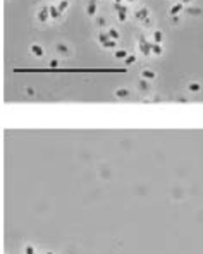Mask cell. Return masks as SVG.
<instances>
[{
  "label": "cell",
  "instance_id": "obj_2",
  "mask_svg": "<svg viewBox=\"0 0 203 254\" xmlns=\"http://www.w3.org/2000/svg\"><path fill=\"white\" fill-rule=\"evenodd\" d=\"M115 57H117V58H124V57H126V52H124V50H117V52H115Z\"/></svg>",
  "mask_w": 203,
  "mask_h": 254
},
{
  "label": "cell",
  "instance_id": "obj_1",
  "mask_svg": "<svg viewBox=\"0 0 203 254\" xmlns=\"http://www.w3.org/2000/svg\"><path fill=\"white\" fill-rule=\"evenodd\" d=\"M31 52L35 53V55H38V57H42V55H43L42 47H38V45H33V47H31Z\"/></svg>",
  "mask_w": 203,
  "mask_h": 254
},
{
  "label": "cell",
  "instance_id": "obj_5",
  "mask_svg": "<svg viewBox=\"0 0 203 254\" xmlns=\"http://www.w3.org/2000/svg\"><path fill=\"white\" fill-rule=\"evenodd\" d=\"M181 7H182V4H177L176 7H172V9H171V12H172V14H177V11H179Z\"/></svg>",
  "mask_w": 203,
  "mask_h": 254
},
{
  "label": "cell",
  "instance_id": "obj_8",
  "mask_svg": "<svg viewBox=\"0 0 203 254\" xmlns=\"http://www.w3.org/2000/svg\"><path fill=\"white\" fill-rule=\"evenodd\" d=\"M65 7H67V2H64V4H60V7H59V11H60V12H62V11H64V9H65Z\"/></svg>",
  "mask_w": 203,
  "mask_h": 254
},
{
  "label": "cell",
  "instance_id": "obj_6",
  "mask_svg": "<svg viewBox=\"0 0 203 254\" xmlns=\"http://www.w3.org/2000/svg\"><path fill=\"white\" fill-rule=\"evenodd\" d=\"M151 50H153L155 53H162V47H157V45H153V47H151Z\"/></svg>",
  "mask_w": 203,
  "mask_h": 254
},
{
  "label": "cell",
  "instance_id": "obj_9",
  "mask_svg": "<svg viewBox=\"0 0 203 254\" xmlns=\"http://www.w3.org/2000/svg\"><path fill=\"white\" fill-rule=\"evenodd\" d=\"M126 62H128V63H131V62H134V57H128V58H126Z\"/></svg>",
  "mask_w": 203,
  "mask_h": 254
},
{
  "label": "cell",
  "instance_id": "obj_4",
  "mask_svg": "<svg viewBox=\"0 0 203 254\" xmlns=\"http://www.w3.org/2000/svg\"><path fill=\"white\" fill-rule=\"evenodd\" d=\"M143 77H148V79H151V77H155V76H153V72H150V70H145V72H143Z\"/></svg>",
  "mask_w": 203,
  "mask_h": 254
},
{
  "label": "cell",
  "instance_id": "obj_3",
  "mask_svg": "<svg viewBox=\"0 0 203 254\" xmlns=\"http://www.w3.org/2000/svg\"><path fill=\"white\" fill-rule=\"evenodd\" d=\"M153 38H155V41H157V43H160V41H162V33L157 31L155 34H153Z\"/></svg>",
  "mask_w": 203,
  "mask_h": 254
},
{
  "label": "cell",
  "instance_id": "obj_10",
  "mask_svg": "<svg viewBox=\"0 0 203 254\" xmlns=\"http://www.w3.org/2000/svg\"><path fill=\"white\" fill-rule=\"evenodd\" d=\"M26 254H33V249L31 247H26Z\"/></svg>",
  "mask_w": 203,
  "mask_h": 254
},
{
  "label": "cell",
  "instance_id": "obj_11",
  "mask_svg": "<svg viewBox=\"0 0 203 254\" xmlns=\"http://www.w3.org/2000/svg\"><path fill=\"white\" fill-rule=\"evenodd\" d=\"M128 2H133V0H128Z\"/></svg>",
  "mask_w": 203,
  "mask_h": 254
},
{
  "label": "cell",
  "instance_id": "obj_7",
  "mask_svg": "<svg viewBox=\"0 0 203 254\" xmlns=\"http://www.w3.org/2000/svg\"><path fill=\"white\" fill-rule=\"evenodd\" d=\"M88 14H91V16L95 14V5H90V7H88Z\"/></svg>",
  "mask_w": 203,
  "mask_h": 254
}]
</instances>
